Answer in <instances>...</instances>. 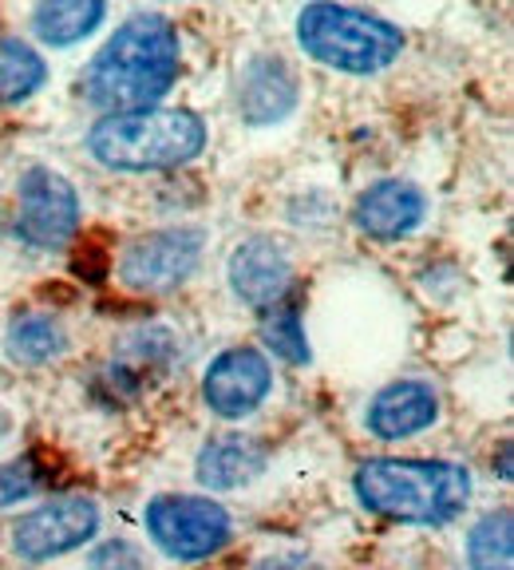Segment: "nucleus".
I'll return each mask as SVG.
<instances>
[{"mask_svg": "<svg viewBox=\"0 0 514 570\" xmlns=\"http://www.w3.org/2000/svg\"><path fill=\"white\" fill-rule=\"evenodd\" d=\"M103 527L99 515V503L88 495H56L45 499L40 508L24 511V515L12 523L9 539H12V554L20 562H52L63 554L80 551Z\"/></svg>", "mask_w": 514, "mask_h": 570, "instance_id": "423d86ee", "label": "nucleus"}, {"mask_svg": "<svg viewBox=\"0 0 514 570\" xmlns=\"http://www.w3.org/2000/svg\"><path fill=\"white\" fill-rule=\"evenodd\" d=\"M48 63L20 36H0V104H24L45 88Z\"/></svg>", "mask_w": 514, "mask_h": 570, "instance_id": "f3484780", "label": "nucleus"}, {"mask_svg": "<svg viewBox=\"0 0 514 570\" xmlns=\"http://www.w3.org/2000/svg\"><path fill=\"white\" fill-rule=\"evenodd\" d=\"M147 539L175 562H206L234 539L230 511L210 495H155L142 508Z\"/></svg>", "mask_w": 514, "mask_h": 570, "instance_id": "39448f33", "label": "nucleus"}, {"mask_svg": "<svg viewBox=\"0 0 514 570\" xmlns=\"http://www.w3.org/2000/svg\"><path fill=\"white\" fill-rule=\"evenodd\" d=\"M88 570H147V554L127 539H111V543H99L91 551Z\"/></svg>", "mask_w": 514, "mask_h": 570, "instance_id": "412c9836", "label": "nucleus"}, {"mask_svg": "<svg viewBox=\"0 0 514 570\" xmlns=\"http://www.w3.org/2000/svg\"><path fill=\"white\" fill-rule=\"evenodd\" d=\"M427 218V198L416 183L404 178H380L373 187H364L353 203V223L360 234L376 242H399L416 234Z\"/></svg>", "mask_w": 514, "mask_h": 570, "instance_id": "9b49d317", "label": "nucleus"}, {"mask_svg": "<svg viewBox=\"0 0 514 570\" xmlns=\"http://www.w3.org/2000/svg\"><path fill=\"white\" fill-rule=\"evenodd\" d=\"M269 392H274V361L266 348H223L202 373V404L218 420L254 416L269 401Z\"/></svg>", "mask_w": 514, "mask_h": 570, "instance_id": "1a4fd4ad", "label": "nucleus"}, {"mask_svg": "<svg viewBox=\"0 0 514 570\" xmlns=\"http://www.w3.org/2000/svg\"><path fill=\"white\" fill-rule=\"evenodd\" d=\"M261 337H266V348L285 361V365H309V337H305V321H302V305L297 302H277L274 309H266V321H261Z\"/></svg>", "mask_w": 514, "mask_h": 570, "instance_id": "6ab92c4d", "label": "nucleus"}, {"mask_svg": "<svg viewBox=\"0 0 514 570\" xmlns=\"http://www.w3.org/2000/svg\"><path fill=\"white\" fill-rule=\"evenodd\" d=\"M297 45L313 63L345 76H376L404 52V32L392 20L337 0H313L297 12Z\"/></svg>", "mask_w": 514, "mask_h": 570, "instance_id": "20e7f679", "label": "nucleus"}, {"mask_svg": "<svg viewBox=\"0 0 514 570\" xmlns=\"http://www.w3.org/2000/svg\"><path fill=\"white\" fill-rule=\"evenodd\" d=\"M52 483V472H48L40 455H17V460L0 463V511L20 508L28 499H36L40 491Z\"/></svg>", "mask_w": 514, "mask_h": 570, "instance_id": "aec40b11", "label": "nucleus"}, {"mask_svg": "<svg viewBox=\"0 0 514 570\" xmlns=\"http://www.w3.org/2000/svg\"><path fill=\"white\" fill-rule=\"evenodd\" d=\"M356 503L373 515L412 527H447L467 511L475 480L463 463L452 460H408V455H376L353 475Z\"/></svg>", "mask_w": 514, "mask_h": 570, "instance_id": "f03ea898", "label": "nucleus"}, {"mask_svg": "<svg viewBox=\"0 0 514 570\" xmlns=\"http://www.w3.org/2000/svg\"><path fill=\"white\" fill-rule=\"evenodd\" d=\"M206 124L187 107H142L103 116L88 131V151L123 175L187 167L202 155Z\"/></svg>", "mask_w": 514, "mask_h": 570, "instance_id": "7ed1b4c3", "label": "nucleus"}, {"mask_svg": "<svg viewBox=\"0 0 514 570\" xmlns=\"http://www.w3.org/2000/svg\"><path fill=\"white\" fill-rule=\"evenodd\" d=\"M226 277H230V289L241 305L266 313L293 294V258L277 238L254 234V238L234 246Z\"/></svg>", "mask_w": 514, "mask_h": 570, "instance_id": "9d476101", "label": "nucleus"}, {"mask_svg": "<svg viewBox=\"0 0 514 570\" xmlns=\"http://www.w3.org/2000/svg\"><path fill=\"white\" fill-rule=\"evenodd\" d=\"M297 96H302L297 76H293V68L281 56H254L238 71V96H234V104H238V116L249 127H274L293 116Z\"/></svg>", "mask_w": 514, "mask_h": 570, "instance_id": "ddd939ff", "label": "nucleus"}, {"mask_svg": "<svg viewBox=\"0 0 514 570\" xmlns=\"http://www.w3.org/2000/svg\"><path fill=\"white\" fill-rule=\"evenodd\" d=\"M107 17V0H36L32 32L48 48H71L88 40Z\"/></svg>", "mask_w": 514, "mask_h": 570, "instance_id": "2eb2a0df", "label": "nucleus"}, {"mask_svg": "<svg viewBox=\"0 0 514 570\" xmlns=\"http://www.w3.org/2000/svg\"><path fill=\"white\" fill-rule=\"evenodd\" d=\"M202 249L206 234L195 230V226H167V230L139 234L119 258V282L131 294H170V289L195 277Z\"/></svg>", "mask_w": 514, "mask_h": 570, "instance_id": "0eeeda50", "label": "nucleus"}, {"mask_svg": "<svg viewBox=\"0 0 514 570\" xmlns=\"http://www.w3.org/2000/svg\"><path fill=\"white\" fill-rule=\"evenodd\" d=\"M178 63H182V45L175 24L155 12H139L123 20L91 60L83 76L88 104L103 116L159 107V99L175 88Z\"/></svg>", "mask_w": 514, "mask_h": 570, "instance_id": "f257e3e1", "label": "nucleus"}, {"mask_svg": "<svg viewBox=\"0 0 514 570\" xmlns=\"http://www.w3.org/2000/svg\"><path fill=\"white\" fill-rule=\"evenodd\" d=\"M17 238L32 249H60L80 230V195L60 170L36 163L17 183Z\"/></svg>", "mask_w": 514, "mask_h": 570, "instance_id": "6e6552de", "label": "nucleus"}, {"mask_svg": "<svg viewBox=\"0 0 514 570\" xmlns=\"http://www.w3.org/2000/svg\"><path fill=\"white\" fill-rule=\"evenodd\" d=\"M4 348H9V356L17 365L40 368L48 361H56V356H63L68 330H63V321L52 317V313H20L9 325V333H4Z\"/></svg>", "mask_w": 514, "mask_h": 570, "instance_id": "dca6fc26", "label": "nucleus"}, {"mask_svg": "<svg viewBox=\"0 0 514 570\" xmlns=\"http://www.w3.org/2000/svg\"><path fill=\"white\" fill-rule=\"evenodd\" d=\"M471 570H514V515L511 508L487 511L467 531Z\"/></svg>", "mask_w": 514, "mask_h": 570, "instance_id": "a211bd4d", "label": "nucleus"}, {"mask_svg": "<svg viewBox=\"0 0 514 570\" xmlns=\"http://www.w3.org/2000/svg\"><path fill=\"white\" fill-rule=\"evenodd\" d=\"M439 392L427 381H392L376 392L368 409H364V428L373 432L376 440H412L427 428L439 424Z\"/></svg>", "mask_w": 514, "mask_h": 570, "instance_id": "f8f14e48", "label": "nucleus"}, {"mask_svg": "<svg viewBox=\"0 0 514 570\" xmlns=\"http://www.w3.org/2000/svg\"><path fill=\"white\" fill-rule=\"evenodd\" d=\"M266 468H269V448L254 436L230 432V436L206 440V448L195 460V480L206 491H238L249 488L254 480H261Z\"/></svg>", "mask_w": 514, "mask_h": 570, "instance_id": "4468645a", "label": "nucleus"}, {"mask_svg": "<svg viewBox=\"0 0 514 570\" xmlns=\"http://www.w3.org/2000/svg\"><path fill=\"white\" fill-rule=\"evenodd\" d=\"M257 570H305V562L302 559H281V554H277V559H266Z\"/></svg>", "mask_w": 514, "mask_h": 570, "instance_id": "4be33fe9", "label": "nucleus"}]
</instances>
